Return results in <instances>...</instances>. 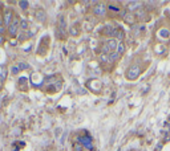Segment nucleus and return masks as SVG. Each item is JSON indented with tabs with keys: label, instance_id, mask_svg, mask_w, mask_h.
<instances>
[{
	"label": "nucleus",
	"instance_id": "f257e3e1",
	"mask_svg": "<svg viewBox=\"0 0 170 151\" xmlns=\"http://www.w3.org/2000/svg\"><path fill=\"white\" fill-rule=\"evenodd\" d=\"M74 142H79L80 145L84 147V150H86V151H96V147H94V143H93L92 137H90L86 131H84L82 134L77 135Z\"/></svg>",
	"mask_w": 170,
	"mask_h": 151
},
{
	"label": "nucleus",
	"instance_id": "f03ea898",
	"mask_svg": "<svg viewBox=\"0 0 170 151\" xmlns=\"http://www.w3.org/2000/svg\"><path fill=\"white\" fill-rule=\"evenodd\" d=\"M140 73H141V68H140V66H138V65H130L129 68L126 69L125 77H126V79H129V81H133V79L138 78Z\"/></svg>",
	"mask_w": 170,
	"mask_h": 151
},
{
	"label": "nucleus",
	"instance_id": "7ed1b4c3",
	"mask_svg": "<svg viewBox=\"0 0 170 151\" xmlns=\"http://www.w3.org/2000/svg\"><path fill=\"white\" fill-rule=\"evenodd\" d=\"M19 29H20V19H19V16H13V20L12 23H11V25L8 26V33L11 34V36L15 37L16 34L19 33Z\"/></svg>",
	"mask_w": 170,
	"mask_h": 151
},
{
	"label": "nucleus",
	"instance_id": "20e7f679",
	"mask_svg": "<svg viewBox=\"0 0 170 151\" xmlns=\"http://www.w3.org/2000/svg\"><path fill=\"white\" fill-rule=\"evenodd\" d=\"M106 12H108V5H105V4H96L94 7H93V13H94L96 16H98V17L106 16Z\"/></svg>",
	"mask_w": 170,
	"mask_h": 151
},
{
	"label": "nucleus",
	"instance_id": "39448f33",
	"mask_svg": "<svg viewBox=\"0 0 170 151\" xmlns=\"http://www.w3.org/2000/svg\"><path fill=\"white\" fill-rule=\"evenodd\" d=\"M65 26H66L65 19H64V16H60V19H58V26H57V36L61 40L65 36Z\"/></svg>",
	"mask_w": 170,
	"mask_h": 151
},
{
	"label": "nucleus",
	"instance_id": "423d86ee",
	"mask_svg": "<svg viewBox=\"0 0 170 151\" xmlns=\"http://www.w3.org/2000/svg\"><path fill=\"white\" fill-rule=\"evenodd\" d=\"M13 12L11 9H7L5 11V13H4V16H3V24H4L5 26H9L11 25V23H12V20H13Z\"/></svg>",
	"mask_w": 170,
	"mask_h": 151
},
{
	"label": "nucleus",
	"instance_id": "0eeeda50",
	"mask_svg": "<svg viewBox=\"0 0 170 151\" xmlns=\"http://www.w3.org/2000/svg\"><path fill=\"white\" fill-rule=\"evenodd\" d=\"M35 16H36V20L40 21V23H44L45 19H47V13H45L44 9H37Z\"/></svg>",
	"mask_w": 170,
	"mask_h": 151
},
{
	"label": "nucleus",
	"instance_id": "6e6552de",
	"mask_svg": "<svg viewBox=\"0 0 170 151\" xmlns=\"http://www.w3.org/2000/svg\"><path fill=\"white\" fill-rule=\"evenodd\" d=\"M105 45L108 47V49L110 50V52H113V50L117 49V45H118V42H117L116 39H109L108 41L105 42Z\"/></svg>",
	"mask_w": 170,
	"mask_h": 151
},
{
	"label": "nucleus",
	"instance_id": "1a4fd4ad",
	"mask_svg": "<svg viewBox=\"0 0 170 151\" xmlns=\"http://www.w3.org/2000/svg\"><path fill=\"white\" fill-rule=\"evenodd\" d=\"M124 20L126 21L128 24H130V25H132V24L135 23V20H137V19H135V15H133V13H129V12H128L126 15L124 16Z\"/></svg>",
	"mask_w": 170,
	"mask_h": 151
},
{
	"label": "nucleus",
	"instance_id": "9d476101",
	"mask_svg": "<svg viewBox=\"0 0 170 151\" xmlns=\"http://www.w3.org/2000/svg\"><path fill=\"white\" fill-rule=\"evenodd\" d=\"M118 58H120V54L117 53V50H113V52L109 53V61H112V62H116Z\"/></svg>",
	"mask_w": 170,
	"mask_h": 151
},
{
	"label": "nucleus",
	"instance_id": "9b49d317",
	"mask_svg": "<svg viewBox=\"0 0 170 151\" xmlns=\"http://www.w3.org/2000/svg\"><path fill=\"white\" fill-rule=\"evenodd\" d=\"M28 26H29V24H28V21L25 20V19H23V20H20V29L23 32H25L27 29H28Z\"/></svg>",
	"mask_w": 170,
	"mask_h": 151
},
{
	"label": "nucleus",
	"instance_id": "f8f14e48",
	"mask_svg": "<svg viewBox=\"0 0 170 151\" xmlns=\"http://www.w3.org/2000/svg\"><path fill=\"white\" fill-rule=\"evenodd\" d=\"M116 50H117V53L121 56L122 53L125 52V44H124V42H118V45H117V49H116Z\"/></svg>",
	"mask_w": 170,
	"mask_h": 151
},
{
	"label": "nucleus",
	"instance_id": "ddd939ff",
	"mask_svg": "<svg viewBox=\"0 0 170 151\" xmlns=\"http://www.w3.org/2000/svg\"><path fill=\"white\" fill-rule=\"evenodd\" d=\"M159 36H161L162 39H167V37L170 36V31L169 29H161V31H159Z\"/></svg>",
	"mask_w": 170,
	"mask_h": 151
},
{
	"label": "nucleus",
	"instance_id": "4468645a",
	"mask_svg": "<svg viewBox=\"0 0 170 151\" xmlns=\"http://www.w3.org/2000/svg\"><path fill=\"white\" fill-rule=\"evenodd\" d=\"M108 11H110V12H114V13H120V11H121V7H118V5H108Z\"/></svg>",
	"mask_w": 170,
	"mask_h": 151
},
{
	"label": "nucleus",
	"instance_id": "2eb2a0df",
	"mask_svg": "<svg viewBox=\"0 0 170 151\" xmlns=\"http://www.w3.org/2000/svg\"><path fill=\"white\" fill-rule=\"evenodd\" d=\"M25 82H27L25 78H20V79H19V85H17V86H19V89L23 90V92H25V90H27V87L24 86V84H25Z\"/></svg>",
	"mask_w": 170,
	"mask_h": 151
},
{
	"label": "nucleus",
	"instance_id": "dca6fc26",
	"mask_svg": "<svg viewBox=\"0 0 170 151\" xmlns=\"http://www.w3.org/2000/svg\"><path fill=\"white\" fill-rule=\"evenodd\" d=\"M77 28H79L77 25H72L71 29H69V33H71L72 36H77V34H79V29Z\"/></svg>",
	"mask_w": 170,
	"mask_h": 151
},
{
	"label": "nucleus",
	"instance_id": "f3484780",
	"mask_svg": "<svg viewBox=\"0 0 170 151\" xmlns=\"http://www.w3.org/2000/svg\"><path fill=\"white\" fill-rule=\"evenodd\" d=\"M73 151H84V147H82L79 142H74L73 143Z\"/></svg>",
	"mask_w": 170,
	"mask_h": 151
},
{
	"label": "nucleus",
	"instance_id": "a211bd4d",
	"mask_svg": "<svg viewBox=\"0 0 170 151\" xmlns=\"http://www.w3.org/2000/svg\"><path fill=\"white\" fill-rule=\"evenodd\" d=\"M19 5H20L21 9H27V8H28V5H29V3L25 1V0H21V1H19Z\"/></svg>",
	"mask_w": 170,
	"mask_h": 151
},
{
	"label": "nucleus",
	"instance_id": "6ab92c4d",
	"mask_svg": "<svg viewBox=\"0 0 170 151\" xmlns=\"http://www.w3.org/2000/svg\"><path fill=\"white\" fill-rule=\"evenodd\" d=\"M100 60H101V62H109V54H104V53H101Z\"/></svg>",
	"mask_w": 170,
	"mask_h": 151
},
{
	"label": "nucleus",
	"instance_id": "aec40b11",
	"mask_svg": "<svg viewBox=\"0 0 170 151\" xmlns=\"http://www.w3.org/2000/svg\"><path fill=\"white\" fill-rule=\"evenodd\" d=\"M20 72V66H19V64L17 65H13L12 66V74H16V73H19Z\"/></svg>",
	"mask_w": 170,
	"mask_h": 151
},
{
	"label": "nucleus",
	"instance_id": "412c9836",
	"mask_svg": "<svg viewBox=\"0 0 170 151\" xmlns=\"http://www.w3.org/2000/svg\"><path fill=\"white\" fill-rule=\"evenodd\" d=\"M4 32H5V25L4 24H0V36H1Z\"/></svg>",
	"mask_w": 170,
	"mask_h": 151
},
{
	"label": "nucleus",
	"instance_id": "4be33fe9",
	"mask_svg": "<svg viewBox=\"0 0 170 151\" xmlns=\"http://www.w3.org/2000/svg\"><path fill=\"white\" fill-rule=\"evenodd\" d=\"M19 66H20V69H27V68H28V64L20 62V64H19Z\"/></svg>",
	"mask_w": 170,
	"mask_h": 151
},
{
	"label": "nucleus",
	"instance_id": "5701e85b",
	"mask_svg": "<svg viewBox=\"0 0 170 151\" xmlns=\"http://www.w3.org/2000/svg\"><path fill=\"white\" fill-rule=\"evenodd\" d=\"M3 42H4V39H3V36H0V45H1Z\"/></svg>",
	"mask_w": 170,
	"mask_h": 151
},
{
	"label": "nucleus",
	"instance_id": "b1692460",
	"mask_svg": "<svg viewBox=\"0 0 170 151\" xmlns=\"http://www.w3.org/2000/svg\"><path fill=\"white\" fill-rule=\"evenodd\" d=\"M0 24H3V19H1V16H0Z\"/></svg>",
	"mask_w": 170,
	"mask_h": 151
},
{
	"label": "nucleus",
	"instance_id": "393cba45",
	"mask_svg": "<svg viewBox=\"0 0 170 151\" xmlns=\"http://www.w3.org/2000/svg\"><path fill=\"white\" fill-rule=\"evenodd\" d=\"M84 151H86V150H84Z\"/></svg>",
	"mask_w": 170,
	"mask_h": 151
}]
</instances>
